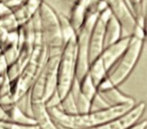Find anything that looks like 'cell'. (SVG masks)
Segmentation results:
<instances>
[{
	"label": "cell",
	"mask_w": 147,
	"mask_h": 129,
	"mask_svg": "<svg viewBox=\"0 0 147 129\" xmlns=\"http://www.w3.org/2000/svg\"><path fill=\"white\" fill-rule=\"evenodd\" d=\"M134 106L135 104H122L76 115L65 114L57 107H51L47 108V112L57 126L67 129H89L123 116Z\"/></svg>",
	"instance_id": "obj_1"
},
{
	"label": "cell",
	"mask_w": 147,
	"mask_h": 129,
	"mask_svg": "<svg viewBox=\"0 0 147 129\" xmlns=\"http://www.w3.org/2000/svg\"><path fill=\"white\" fill-rule=\"evenodd\" d=\"M144 41L143 17H141L138 19L137 26L130 36V41L125 51L116 63V66L111 70L106 79L98 87V91L118 88V86H120L124 81L127 80L137 65Z\"/></svg>",
	"instance_id": "obj_2"
},
{
	"label": "cell",
	"mask_w": 147,
	"mask_h": 129,
	"mask_svg": "<svg viewBox=\"0 0 147 129\" xmlns=\"http://www.w3.org/2000/svg\"><path fill=\"white\" fill-rule=\"evenodd\" d=\"M77 73V34L65 39L61 55L57 75L55 94L61 101L69 93Z\"/></svg>",
	"instance_id": "obj_3"
},
{
	"label": "cell",
	"mask_w": 147,
	"mask_h": 129,
	"mask_svg": "<svg viewBox=\"0 0 147 129\" xmlns=\"http://www.w3.org/2000/svg\"><path fill=\"white\" fill-rule=\"evenodd\" d=\"M38 19L42 41L49 55L61 53L63 45V34L59 15L47 2L42 1L38 8Z\"/></svg>",
	"instance_id": "obj_4"
},
{
	"label": "cell",
	"mask_w": 147,
	"mask_h": 129,
	"mask_svg": "<svg viewBox=\"0 0 147 129\" xmlns=\"http://www.w3.org/2000/svg\"><path fill=\"white\" fill-rule=\"evenodd\" d=\"M129 41L130 36H124L114 45L105 47L102 53L95 59V61L90 63L89 75L97 89L114 68L118 59L126 49Z\"/></svg>",
	"instance_id": "obj_5"
},
{
	"label": "cell",
	"mask_w": 147,
	"mask_h": 129,
	"mask_svg": "<svg viewBox=\"0 0 147 129\" xmlns=\"http://www.w3.org/2000/svg\"><path fill=\"white\" fill-rule=\"evenodd\" d=\"M99 13H91L84 22L83 26L77 32V73L76 79L80 82L89 73V43L93 26Z\"/></svg>",
	"instance_id": "obj_6"
},
{
	"label": "cell",
	"mask_w": 147,
	"mask_h": 129,
	"mask_svg": "<svg viewBox=\"0 0 147 129\" xmlns=\"http://www.w3.org/2000/svg\"><path fill=\"white\" fill-rule=\"evenodd\" d=\"M111 14L120 23L124 36H131L138 23L125 0H104ZM143 17V16H142Z\"/></svg>",
	"instance_id": "obj_7"
},
{
	"label": "cell",
	"mask_w": 147,
	"mask_h": 129,
	"mask_svg": "<svg viewBox=\"0 0 147 129\" xmlns=\"http://www.w3.org/2000/svg\"><path fill=\"white\" fill-rule=\"evenodd\" d=\"M111 15L110 10L105 8L99 13L95 24L93 26L92 32L90 35V43H89V61L90 63L95 61L97 57L102 53L104 49V39H105V28H106L107 21Z\"/></svg>",
	"instance_id": "obj_8"
},
{
	"label": "cell",
	"mask_w": 147,
	"mask_h": 129,
	"mask_svg": "<svg viewBox=\"0 0 147 129\" xmlns=\"http://www.w3.org/2000/svg\"><path fill=\"white\" fill-rule=\"evenodd\" d=\"M145 109H146V104L145 102H140L139 104L135 105L130 111L124 114L123 116L119 117L117 119H114L112 121H109L104 124L98 125L96 127H92L89 129H129L132 127L133 125L136 124L138 119L144 113ZM59 129H67L63 128V127L57 126Z\"/></svg>",
	"instance_id": "obj_9"
},
{
	"label": "cell",
	"mask_w": 147,
	"mask_h": 129,
	"mask_svg": "<svg viewBox=\"0 0 147 129\" xmlns=\"http://www.w3.org/2000/svg\"><path fill=\"white\" fill-rule=\"evenodd\" d=\"M98 94L105 101L108 107L118 106L122 104H135V101L130 96L123 94L117 88H111L107 90L98 91Z\"/></svg>",
	"instance_id": "obj_10"
},
{
	"label": "cell",
	"mask_w": 147,
	"mask_h": 129,
	"mask_svg": "<svg viewBox=\"0 0 147 129\" xmlns=\"http://www.w3.org/2000/svg\"><path fill=\"white\" fill-rule=\"evenodd\" d=\"M122 35V28L120 23L112 14L110 15L107 21L106 28H105V39H104V49L109 45H114L115 43L121 39Z\"/></svg>",
	"instance_id": "obj_11"
},
{
	"label": "cell",
	"mask_w": 147,
	"mask_h": 129,
	"mask_svg": "<svg viewBox=\"0 0 147 129\" xmlns=\"http://www.w3.org/2000/svg\"><path fill=\"white\" fill-rule=\"evenodd\" d=\"M78 84H79V89H80L81 93L92 103L93 99L96 97L97 93H98V89H97V87L95 86V84L93 83L89 73L80 81V82H78Z\"/></svg>",
	"instance_id": "obj_12"
},
{
	"label": "cell",
	"mask_w": 147,
	"mask_h": 129,
	"mask_svg": "<svg viewBox=\"0 0 147 129\" xmlns=\"http://www.w3.org/2000/svg\"><path fill=\"white\" fill-rule=\"evenodd\" d=\"M143 31H144V41L147 43V4L145 12L143 14Z\"/></svg>",
	"instance_id": "obj_13"
},
{
	"label": "cell",
	"mask_w": 147,
	"mask_h": 129,
	"mask_svg": "<svg viewBox=\"0 0 147 129\" xmlns=\"http://www.w3.org/2000/svg\"><path fill=\"white\" fill-rule=\"evenodd\" d=\"M147 128V121H141L139 123H136L135 125H133L132 127H130L129 129H146Z\"/></svg>",
	"instance_id": "obj_14"
},
{
	"label": "cell",
	"mask_w": 147,
	"mask_h": 129,
	"mask_svg": "<svg viewBox=\"0 0 147 129\" xmlns=\"http://www.w3.org/2000/svg\"><path fill=\"white\" fill-rule=\"evenodd\" d=\"M63 1H65V2H69V3H71V4H74V3L77 2L78 0H63Z\"/></svg>",
	"instance_id": "obj_15"
}]
</instances>
